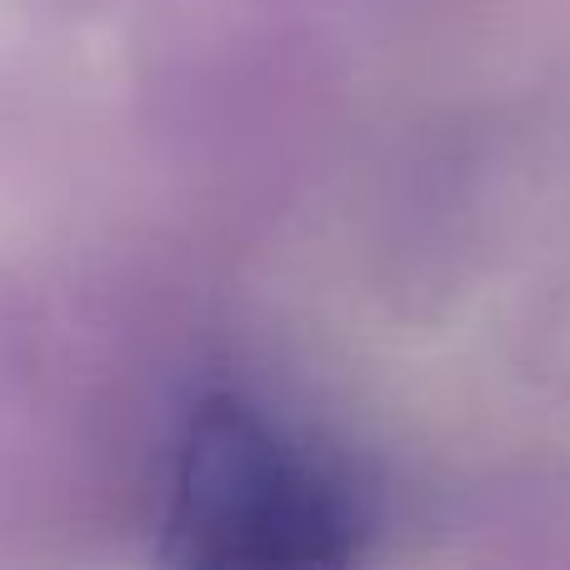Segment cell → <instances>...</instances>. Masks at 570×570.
<instances>
[{"mask_svg": "<svg viewBox=\"0 0 570 570\" xmlns=\"http://www.w3.org/2000/svg\"><path fill=\"white\" fill-rule=\"evenodd\" d=\"M176 535L200 561H325L345 541V495L295 441L216 405L190 431Z\"/></svg>", "mask_w": 570, "mask_h": 570, "instance_id": "cell-1", "label": "cell"}]
</instances>
